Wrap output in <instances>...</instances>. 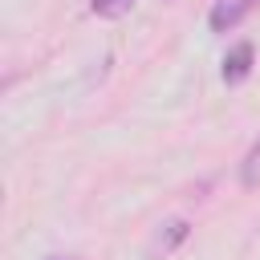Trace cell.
Segmentation results:
<instances>
[{"label": "cell", "mask_w": 260, "mask_h": 260, "mask_svg": "<svg viewBox=\"0 0 260 260\" xmlns=\"http://www.w3.org/2000/svg\"><path fill=\"white\" fill-rule=\"evenodd\" d=\"M252 4H256V0H215L211 12H207L211 32H228V28H236V24L252 12Z\"/></svg>", "instance_id": "1"}, {"label": "cell", "mask_w": 260, "mask_h": 260, "mask_svg": "<svg viewBox=\"0 0 260 260\" xmlns=\"http://www.w3.org/2000/svg\"><path fill=\"white\" fill-rule=\"evenodd\" d=\"M252 57H256L252 41H240V45L223 57V81H228V85H240V81L252 73Z\"/></svg>", "instance_id": "2"}, {"label": "cell", "mask_w": 260, "mask_h": 260, "mask_svg": "<svg viewBox=\"0 0 260 260\" xmlns=\"http://www.w3.org/2000/svg\"><path fill=\"white\" fill-rule=\"evenodd\" d=\"M89 8L98 16H106V20H118V16H126L134 8V0H89Z\"/></svg>", "instance_id": "3"}, {"label": "cell", "mask_w": 260, "mask_h": 260, "mask_svg": "<svg viewBox=\"0 0 260 260\" xmlns=\"http://www.w3.org/2000/svg\"><path fill=\"white\" fill-rule=\"evenodd\" d=\"M179 240H187V219H171V223H167V236L158 232V244H154V248H158V252H171Z\"/></svg>", "instance_id": "4"}, {"label": "cell", "mask_w": 260, "mask_h": 260, "mask_svg": "<svg viewBox=\"0 0 260 260\" xmlns=\"http://www.w3.org/2000/svg\"><path fill=\"white\" fill-rule=\"evenodd\" d=\"M256 167H260V146L248 154V162H244V183H256Z\"/></svg>", "instance_id": "5"}, {"label": "cell", "mask_w": 260, "mask_h": 260, "mask_svg": "<svg viewBox=\"0 0 260 260\" xmlns=\"http://www.w3.org/2000/svg\"><path fill=\"white\" fill-rule=\"evenodd\" d=\"M49 260H61V256H49Z\"/></svg>", "instance_id": "6"}]
</instances>
